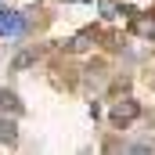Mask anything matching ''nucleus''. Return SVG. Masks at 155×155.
<instances>
[{
    "instance_id": "obj_1",
    "label": "nucleus",
    "mask_w": 155,
    "mask_h": 155,
    "mask_svg": "<svg viewBox=\"0 0 155 155\" xmlns=\"http://www.w3.org/2000/svg\"><path fill=\"white\" fill-rule=\"evenodd\" d=\"M137 116H141V105L134 97H123V101H116V108H112V123L116 126H126V123H134Z\"/></svg>"
},
{
    "instance_id": "obj_2",
    "label": "nucleus",
    "mask_w": 155,
    "mask_h": 155,
    "mask_svg": "<svg viewBox=\"0 0 155 155\" xmlns=\"http://www.w3.org/2000/svg\"><path fill=\"white\" fill-rule=\"evenodd\" d=\"M25 29V18L18 11H0V36H18Z\"/></svg>"
},
{
    "instance_id": "obj_3",
    "label": "nucleus",
    "mask_w": 155,
    "mask_h": 155,
    "mask_svg": "<svg viewBox=\"0 0 155 155\" xmlns=\"http://www.w3.org/2000/svg\"><path fill=\"white\" fill-rule=\"evenodd\" d=\"M0 141H4V144H15V141H18V126H15V119H0Z\"/></svg>"
},
{
    "instance_id": "obj_4",
    "label": "nucleus",
    "mask_w": 155,
    "mask_h": 155,
    "mask_svg": "<svg viewBox=\"0 0 155 155\" xmlns=\"http://www.w3.org/2000/svg\"><path fill=\"white\" fill-rule=\"evenodd\" d=\"M0 105H4V108H11V112H22V101H18L11 90H0Z\"/></svg>"
},
{
    "instance_id": "obj_5",
    "label": "nucleus",
    "mask_w": 155,
    "mask_h": 155,
    "mask_svg": "<svg viewBox=\"0 0 155 155\" xmlns=\"http://www.w3.org/2000/svg\"><path fill=\"white\" fill-rule=\"evenodd\" d=\"M137 33L141 36H155V11H152V18H141L137 22Z\"/></svg>"
},
{
    "instance_id": "obj_6",
    "label": "nucleus",
    "mask_w": 155,
    "mask_h": 155,
    "mask_svg": "<svg viewBox=\"0 0 155 155\" xmlns=\"http://www.w3.org/2000/svg\"><path fill=\"white\" fill-rule=\"evenodd\" d=\"M90 40H94V33H79V36L72 40V51H87V47H90Z\"/></svg>"
},
{
    "instance_id": "obj_7",
    "label": "nucleus",
    "mask_w": 155,
    "mask_h": 155,
    "mask_svg": "<svg viewBox=\"0 0 155 155\" xmlns=\"http://www.w3.org/2000/svg\"><path fill=\"white\" fill-rule=\"evenodd\" d=\"M25 65H33V54H18V61H15V69H25Z\"/></svg>"
},
{
    "instance_id": "obj_8",
    "label": "nucleus",
    "mask_w": 155,
    "mask_h": 155,
    "mask_svg": "<svg viewBox=\"0 0 155 155\" xmlns=\"http://www.w3.org/2000/svg\"><path fill=\"white\" fill-rule=\"evenodd\" d=\"M83 4H94V0H83Z\"/></svg>"
}]
</instances>
